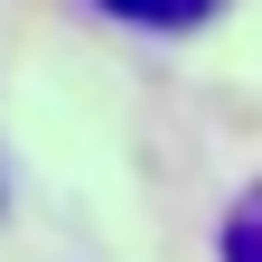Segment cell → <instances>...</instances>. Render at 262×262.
Returning <instances> with one entry per match:
<instances>
[{
    "label": "cell",
    "instance_id": "obj_1",
    "mask_svg": "<svg viewBox=\"0 0 262 262\" xmlns=\"http://www.w3.org/2000/svg\"><path fill=\"white\" fill-rule=\"evenodd\" d=\"M113 19H131V28H196L215 10V0H103Z\"/></svg>",
    "mask_w": 262,
    "mask_h": 262
},
{
    "label": "cell",
    "instance_id": "obj_2",
    "mask_svg": "<svg viewBox=\"0 0 262 262\" xmlns=\"http://www.w3.org/2000/svg\"><path fill=\"white\" fill-rule=\"evenodd\" d=\"M225 262H262V187L225 215Z\"/></svg>",
    "mask_w": 262,
    "mask_h": 262
}]
</instances>
